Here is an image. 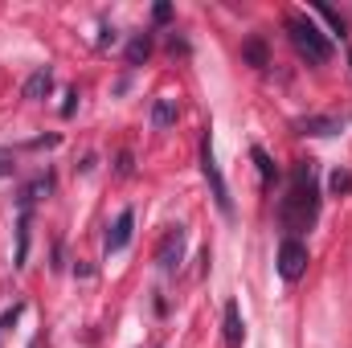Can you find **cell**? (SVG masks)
Returning <instances> with one entry per match:
<instances>
[{
	"instance_id": "6da1fadb",
	"label": "cell",
	"mask_w": 352,
	"mask_h": 348,
	"mask_svg": "<svg viewBox=\"0 0 352 348\" xmlns=\"http://www.w3.org/2000/svg\"><path fill=\"white\" fill-rule=\"evenodd\" d=\"M320 213V193H316V160H299L295 173H291V184H287V197L278 201V221L299 234L316 221Z\"/></svg>"
},
{
	"instance_id": "7a4b0ae2",
	"label": "cell",
	"mask_w": 352,
	"mask_h": 348,
	"mask_svg": "<svg viewBox=\"0 0 352 348\" xmlns=\"http://www.w3.org/2000/svg\"><path fill=\"white\" fill-rule=\"evenodd\" d=\"M287 33H291V45H295L311 66H324V62L332 58V41L320 33V25H316L311 17L291 12V17H287Z\"/></svg>"
},
{
	"instance_id": "3957f363",
	"label": "cell",
	"mask_w": 352,
	"mask_h": 348,
	"mask_svg": "<svg viewBox=\"0 0 352 348\" xmlns=\"http://www.w3.org/2000/svg\"><path fill=\"white\" fill-rule=\"evenodd\" d=\"M201 173H205L209 188H213V201H217V209H221L226 217H234V201H230L226 176H221V168H217V156H213V135H209V131L201 135Z\"/></svg>"
},
{
	"instance_id": "277c9868",
	"label": "cell",
	"mask_w": 352,
	"mask_h": 348,
	"mask_svg": "<svg viewBox=\"0 0 352 348\" xmlns=\"http://www.w3.org/2000/svg\"><path fill=\"white\" fill-rule=\"evenodd\" d=\"M307 246L299 242V238H283V246H278V274L287 279V283H299L303 274H307Z\"/></svg>"
},
{
	"instance_id": "5b68a950",
	"label": "cell",
	"mask_w": 352,
	"mask_h": 348,
	"mask_svg": "<svg viewBox=\"0 0 352 348\" xmlns=\"http://www.w3.org/2000/svg\"><path fill=\"white\" fill-rule=\"evenodd\" d=\"M184 226H173L168 234H164V242H160V254H156V262H160V270L164 274H176L180 270V259H184Z\"/></svg>"
},
{
	"instance_id": "8992f818",
	"label": "cell",
	"mask_w": 352,
	"mask_h": 348,
	"mask_svg": "<svg viewBox=\"0 0 352 348\" xmlns=\"http://www.w3.org/2000/svg\"><path fill=\"white\" fill-rule=\"evenodd\" d=\"M131 230H135V213H131V209H123V213L115 217L111 234H107V254H119V250H127V242H131Z\"/></svg>"
},
{
	"instance_id": "52a82bcc",
	"label": "cell",
	"mask_w": 352,
	"mask_h": 348,
	"mask_svg": "<svg viewBox=\"0 0 352 348\" xmlns=\"http://www.w3.org/2000/svg\"><path fill=\"white\" fill-rule=\"evenodd\" d=\"M221 332H226V348H242V340H246L242 312H238V303H234V299H230V303H226V312H221Z\"/></svg>"
},
{
	"instance_id": "ba28073f",
	"label": "cell",
	"mask_w": 352,
	"mask_h": 348,
	"mask_svg": "<svg viewBox=\"0 0 352 348\" xmlns=\"http://www.w3.org/2000/svg\"><path fill=\"white\" fill-rule=\"evenodd\" d=\"M295 131H299V135H336V131H340V123H336V119H328V115H307V119H299V123H295Z\"/></svg>"
},
{
	"instance_id": "9c48e42d",
	"label": "cell",
	"mask_w": 352,
	"mask_h": 348,
	"mask_svg": "<svg viewBox=\"0 0 352 348\" xmlns=\"http://www.w3.org/2000/svg\"><path fill=\"white\" fill-rule=\"evenodd\" d=\"M50 90H54V74H50V66H41V70H33V78L25 83V98L37 102V98H45Z\"/></svg>"
},
{
	"instance_id": "30bf717a",
	"label": "cell",
	"mask_w": 352,
	"mask_h": 348,
	"mask_svg": "<svg viewBox=\"0 0 352 348\" xmlns=\"http://www.w3.org/2000/svg\"><path fill=\"white\" fill-rule=\"evenodd\" d=\"M242 58L254 66V70H263V66H270V58H266V45H263V37H250L246 45H242Z\"/></svg>"
},
{
	"instance_id": "8fae6325",
	"label": "cell",
	"mask_w": 352,
	"mask_h": 348,
	"mask_svg": "<svg viewBox=\"0 0 352 348\" xmlns=\"http://www.w3.org/2000/svg\"><path fill=\"white\" fill-rule=\"evenodd\" d=\"M152 123L164 131V127H173L176 123V102L173 98H156V107H152Z\"/></svg>"
},
{
	"instance_id": "7c38bea8",
	"label": "cell",
	"mask_w": 352,
	"mask_h": 348,
	"mask_svg": "<svg viewBox=\"0 0 352 348\" xmlns=\"http://www.w3.org/2000/svg\"><path fill=\"white\" fill-rule=\"evenodd\" d=\"M148 54H152V37H148V33H140V37L127 45V66H140V62H148Z\"/></svg>"
},
{
	"instance_id": "4fadbf2b",
	"label": "cell",
	"mask_w": 352,
	"mask_h": 348,
	"mask_svg": "<svg viewBox=\"0 0 352 348\" xmlns=\"http://www.w3.org/2000/svg\"><path fill=\"white\" fill-rule=\"evenodd\" d=\"M29 254V209H21V226H16V266H25Z\"/></svg>"
},
{
	"instance_id": "5bb4252c",
	"label": "cell",
	"mask_w": 352,
	"mask_h": 348,
	"mask_svg": "<svg viewBox=\"0 0 352 348\" xmlns=\"http://www.w3.org/2000/svg\"><path fill=\"white\" fill-rule=\"evenodd\" d=\"M250 156H254V164H258V173H263V184H270V180H274V176H278V168H274V160H270V156H266L263 148H254V152H250Z\"/></svg>"
},
{
	"instance_id": "9a60e30c",
	"label": "cell",
	"mask_w": 352,
	"mask_h": 348,
	"mask_svg": "<svg viewBox=\"0 0 352 348\" xmlns=\"http://www.w3.org/2000/svg\"><path fill=\"white\" fill-rule=\"evenodd\" d=\"M328 184H332V193H352V173H340V168H336Z\"/></svg>"
},
{
	"instance_id": "2e32d148",
	"label": "cell",
	"mask_w": 352,
	"mask_h": 348,
	"mask_svg": "<svg viewBox=\"0 0 352 348\" xmlns=\"http://www.w3.org/2000/svg\"><path fill=\"white\" fill-rule=\"evenodd\" d=\"M320 17H324V21H328V25H332L340 37H344V17H340V12H332V8H320Z\"/></svg>"
},
{
	"instance_id": "e0dca14e",
	"label": "cell",
	"mask_w": 352,
	"mask_h": 348,
	"mask_svg": "<svg viewBox=\"0 0 352 348\" xmlns=\"http://www.w3.org/2000/svg\"><path fill=\"white\" fill-rule=\"evenodd\" d=\"M152 17H156L160 25H164V21H173V4H164V0H160V4L152 8Z\"/></svg>"
},
{
	"instance_id": "ac0fdd59",
	"label": "cell",
	"mask_w": 352,
	"mask_h": 348,
	"mask_svg": "<svg viewBox=\"0 0 352 348\" xmlns=\"http://www.w3.org/2000/svg\"><path fill=\"white\" fill-rule=\"evenodd\" d=\"M16 316H21V303H12V307L4 312V320H0V328H12V320H16Z\"/></svg>"
},
{
	"instance_id": "d6986e66",
	"label": "cell",
	"mask_w": 352,
	"mask_h": 348,
	"mask_svg": "<svg viewBox=\"0 0 352 348\" xmlns=\"http://www.w3.org/2000/svg\"><path fill=\"white\" fill-rule=\"evenodd\" d=\"M74 98H78V90H70V94H66V107H62V115H74V107H78Z\"/></svg>"
},
{
	"instance_id": "ffe728a7",
	"label": "cell",
	"mask_w": 352,
	"mask_h": 348,
	"mask_svg": "<svg viewBox=\"0 0 352 348\" xmlns=\"http://www.w3.org/2000/svg\"><path fill=\"white\" fill-rule=\"evenodd\" d=\"M127 173H131V156L123 152V156H119V176H127Z\"/></svg>"
},
{
	"instance_id": "44dd1931",
	"label": "cell",
	"mask_w": 352,
	"mask_h": 348,
	"mask_svg": "<svg viewBox=\"0 0 352 348\" xmlns=\"http://www.w3.org/2000/svg\"><path fill=\"white\" fill-rule=\"evenodd\" d=\"M29 348H37V345H29Z\"/></svg>"
}]
</instances>
